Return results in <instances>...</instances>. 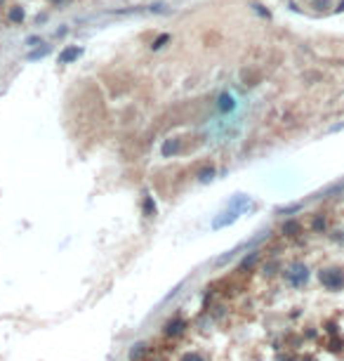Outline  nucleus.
Returning a JSON list of instances; mask_svg holds the SVG:
<instances>
[{
  "label": "nucleus",
  "instance_id": "nucleus-20",
  "mask_svg": "<svg viewBox=\"0 0 344 361\" xmlns=\"http://www.w3.org/2000/svg\"><path fill=\"white\" fill-rule=\"evenodd\" d=\"M326 330H328V335H340V330H337V324H335V321H328Z\"/></svg>",
  "mask_w": 344,
  "mask_h": 361
},
{
  "label": "nucleus",
  "instance_id": "nucleus-7",
  "mask_svg": "<svg viewBox=\"0 0 344 361\" xmlns=\"http://www.w3.org/2000/svg\"><path fill=\"white\" fill-rule=\"evenodd\" d=\"M219 111H234L236 109V99H234V94H229V92H224V94H219Z\"/></svg>",
  "mask_w": 344,
  "mask_h": 361
},
{
  "label": "nucleus",
  "instance_id": "nucleus-17",
  "mask_svg": "<svg viewBox=\"0 0 344 361\" xmlns=\"http://www.w3.org/2000/svg\"><path fill=\"white\" fill-rule=\"evenodd\" d=\"M179 361H208V359H205L200 352H186V354H184Z\"/></svg>",
  "mask_w": 344,
  "mask_h": 361
},
{
  "label": "nucleus",
  "instance_id": "nucleus-18",
  "mask_svg": "<svg viewBox=\"0 0 344 361\" xmlns=\"http://www.w3.org/2000/svg\"><path fill=\"white\" fill-rule=\"evenodd\" d=\"M167 40H170V36H167V33H161V36H158L156 40H153V43H151V47H153V50H161V47H163Z\"/></svg>",
  "mask_w": 344,
  "mask_h": 361
},
{
  "label": "nucleus",
  "instance_id": "nucleus-14",
  "mask_svg": "<svg viewBox=\"0 0 344 361\" xmlns=\"http://www.w3.org/2000/svg\"><path fill=\"white\" fill-rule=\"evenodd\" d=\"M328 349H330V352H335V354H337V352H342V349H344V340L340 338V335H332V338H330V343H328Z\"/></svg>",
  "mask_w": 344,
  "mask_h": 361
},
{
  "label": "nucleus",
  "instance_id": "nucleus-6",
  "mask_svg": "<svg viewBox=\"0 0 344 361\" xmlns=\"http://www.w3.org/2000/svg\"><path fill=\"white\" fill-rule=\"evenodd\" d=\"M7 19H10V24H21V21L26 19L24 7H21V5H12V7L7 10Z\"/></svg>",
  "mask_w": 344,
  "mask_h": 361
},
{
  "label": "nucleus",
  "instance_id": "nucleus-12",
  "mask_svg": "<svg viewBox=\"0 0 344 361\" xmlns=\"http://www.w3.org/2000/svg\"><path fill=\"white\" fill-rule=\"evenodd\" d=\"M142 213H144V217H153V215H156V203H153V199H151V196H144Z\"/></svg>",
  "mask_w": 344,
  "mask_h": 361
},
{
  "label": "nucleus",
  "instance_id": "nucleus-5",
  "mask_svg": "<svg viewBox=\"0 0 344 361\" xmlns=\"http://www.w3.org/2000/svg\"><path fill=\"white\" fill-rule=\"evenodd\" d=\"M80 54H83V47H78V45H66V47L59 52V64H71Z\"/></svg>",
  "mask_w": 344,
  "mask_h": 361
},
{
  "label": "nucleus",
  "instance_id": "nucleus-2",
  "mask_svg": "<svg viewBox=\"0 0 344 361\" xmlns=\"http://www.w3.org/2000/svg\"><path fill=\"white\" fill-rule=\"evenodd\" d=\"M318 281L330 293H340V290H344V269L342 267H326L318 271Z\"/></svg>",
  "mask_w": 344,
  "mask_h": 361
},
{
  "label": "nucleus",
  "instance_id": "nucleus-19",
  "mask_svg": "<svg viewBox=\"0 0 344 361\" xmlns=\"http://www.w3.org/2000/svg\"><path fill=\"white\" fill-rule=\"evenodd\" d=\"M297 210H302V203H292L288 208H281L278 213H283V215H292V213H297Z\"/></svg>",
  "mask_w": 344,
  "mask_h": 361
},
{
  "label": "nucleus",
  "instance_id": "nucleus-1",
  "mask_svg": "<svg viewBox=\"0 0 344 361\" xmlns=\"http://www.w3.org/2000/svg\"><path fill=\"white\" fill-rule=\"evenodd\" d=\"M309 276H311L309 267L304 262H299V260L290 262L288 267L283 269V279H285V283H288L290 288H304L309 283Z\"/></svg>",
  "mask_w": 344,
  "mask_h": 361
},
{
  "label": "nucleus",
  "instance_id": "nucleus-3",
  "mask_svg": "<svg viewBox=\"0 0 344 361\" xmlns=\"http://www.w3.org/2000/svg\"><path fill=\"white\" fill-rule=\"evenodd\" d=\"M186 328H189V321L181 316V314H175L172 319H167L163 326V335L165 338H179V335H184L186 333Z\"/></svg>",
  "mask_w": 344,
  "mask_h": 361
},
{
  "label": "nucleus",
  "instance_id": "nucleus-15",
  "mask_svg": "<svg viewBox=\"0 0 344 361\" xmlns=\"http://www.w3.org/2000/svg\"><path fill=\"white\" fill-rule=\"evenodd\" d=\"M326 227H328L326 217H323V215L314 217V222H311V229H314V232H318V234H321V232H326Z\"/></svg>",
  "mask_w": 344,
  "mask_h": 361
},
{
  "label": "nucleus",
  "instance_id": "nucleus-10",
  "mask_svg": "<svg viewBox=\"0 0 344 361\" xmlns=\"http://www.w3.org/2000/svg\"><path fill=\"white\" fill-rule=\"evenodd\" d=\"M262 257V251H253V253L248 255L243 262H240V271H245V269H253L254 265H257V260Z\"/></svg>",
  "mask_w": 344,
  "mask_h": 361
},
{
  "label": "nucleus",
  "instance_id": "nucleus-13",
  "mask_svg": "<svg viewBox=\"0 0 344 361\" xmlns=\"http://www.w3.org/2000/svg\"><path fill=\"white\" fill-rule=\"evenodd\" d=\"M50 50H52L50 45H45V47H38V50H33V52H29V54H26V59H29V62H36V59H43V57H47V54H50Z\"/></svg>",
  "mask_w": 344,
  "mask_h": 361
},
{
  "label": "nucleus",
  "instance_id": "nucleus-16",
  "mask_svg": "<svg viewBox=\"0 0 344 361\" xmlns=\"http://www.w3.org/2000/svg\"><path fill=\"white\" fill-rule=\"evenodd\" d=\"M212 177H215V168H212V165L203 168V170L198 173V180H200V182H210Z\"/></svg>",
  "mask_w": 344,
  "mask_h": 361
},
{
  "label": "nucleus",
  "instance_id": "nucleus-9",
  "mask_svg": "<svg viewBox=\"0 0 344 361\" xmlns=\"http://www.w3.org/2000/svg\"><path fill=\"white\" fill-rule=\"evenodd\" d=\"M146 352H149V345L146 343H137L132 345V349H130V361H142Z\"/></svg>",
  "mask_w": 344,
  "mask_h": 361
},
{
  "label": "nucleus",
  "instance_id": "nucleus-11",
  "mask_svg": "<svg viewBox=\"0 0 344 361\" xmlns=\"http://www.w3.org/2000/svg\"><path fill=\"white\" fill-rule=\"evenodd\" d=\"M181 142L179 140H167L163 144V156H170V154H179Z\"/></svg>",
  "mask_w": 344,
  "mask_h": 361
},
{
  "label": "nucleus",
  "instance_id": "nucleus-21",
  "mask_svg": "<svg viewBox=\"0 0 344 361\" xmlns=\"http://www.w3.org/2000/svg\"><path fill=\"white\" fill-rule=\"evenodd\" d=\"M2 5H5V0H0V7H2Z\"/></svg>",
  "mask_w": 344,
  "mask_h": 361
},
{
  "label": "nucleus",
  "instance_id": "nucleus-8",
  "mask_svg": "<svg viewBox=\"0 0 344 361\" xmlns=\"http://www.w3.org/2000/svg\"><path fill=\"white\" fill-rule=\"evenodd\" d=\"M283 234L285 236H299L302 234V224L297 220H285L283 222Z\"/></svg>",
  "mask_w": 344,
  "mask_h": 361
},
{
  "label": "nucleus",
  "instance_id": "nucleus-4",
  "mask_svg": "<svg viewBox=\"0 0 344 361\" xmlns=\"http://www.w3.org/2000/svg\"><path fill=\"white\" fill-rule=\"evenodd\" d=\"M238 217H240V210H236V208H226L224 213H219V217L212 220V229H224V227L234 224Z\"/></svg>",
  "mask_w": 344,
  "mask_h": 361
}]
</instances>
